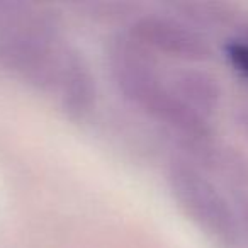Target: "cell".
<instances>
[{
	"label": "cell",
	"instance_id": "6da1fadb",
	"mask_svg": "<svg viewBox=\"0 0 248 248\" xmlns=\"http://www.w3.org/2000/svg\"><path fill=\"white\" fill-rule=\"evenodd\" d=\"M72 48L63 45L51 17L29 9L5 12L0 63L43 90H58Z\"/></svg>",
	"mask_w": 248,
	"mask_h": 248
},
{
	"label": "cell",
	"instance_id": "7a4b0ae2",
	"mask_svg": "<svg viewBox=\"0 0 248 248\" xmlns=\"http://www.w3.org/2000/svg\"><path fill=\"white\" fill-rule=\"evenodd\" d=\"M109 65L123 95L153 119L187 126L190 114L175 90L167 87L155 63V55L121 34L109 46Z\"/></svg>",
	"mask_w": 248,
	"mask_h": 248
},
{
	"label": "cell",
	"instance_id": "3957f363",
	"mask_svg": "<svg viewBox=\"0 0 248 248\" xmlns=\"http://www.w3.org/2000/svg\"><path fill=\"white\" fill-rule=\"evenodd\" d=\"M128 34L153 55L155 51L169 55H192L197 49L190 32L170 19L156 16L138 17L133 22Z\"/></svg>",
	"mask_w": 248,
	"mask_h": 248
},
{
	"label": "cell",
	"instance_id": "277c9868",
	"mask_svg": "<svg viewBox=\"0 0 248 248\" xmlns=\"http://www.w3.org/2000/svg\"><path fill=\"white\" fill-rule=\"evenodd\" d=\"M56 93L65 109L73 116H83L92 107L95 99V80L85 60L75 49L70 55Z\"/></svg>",
	"mask_w": 248,
	"mask_h": 248
},
{
	"label": "cell",
	"instance_id": "5b68a950",
	"mask_svg": "<svg viewBox=\"0 0 248 248\" xmlns=\"http://www.w3.org/2000/svg\"><path fill=\"white\" fill-rule=\"evenodd\" d=\"M228 51H230V56L234 62V65L240 66V70L248 73V48H245L241 45H233L230 46Z\"/></svg>",
	"mask_w": 248,
	"mask_h": 248
}]
</instances>
